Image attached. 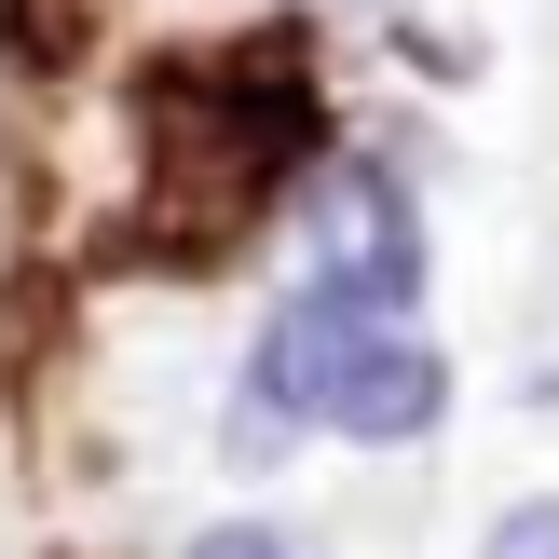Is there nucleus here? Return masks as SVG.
<instances>
[{
  "mask_svg": "<svg viewBox=\"0 0 559 559\" xmlns=\"http://www.w3.org/2000/svg\"><path fill=\"white\" fill-rule=\"evenodd\" d=\"M478 559H559V491H533V506H506L478 533Z\"/></svg>",
  "mask_w": 559,
  "mask_h": 559,
  "instance_id": "nucleus-6",
  "label": "nucleus"
},
{
  "mask_svg": "<svg viewBox=\"0 0 559 559\" xmlns=\"http://www.w3.org/2000/svg\"><path fill=\"white\" fill-rule=\"evenodd\" d=\"M109 14H123V0H0V69L14 82H69L82 55L109 41Z\"/></svg>",
  "mask_w": 559,
  "mask_h": 559,
  "instance_id": "nucleus-5",
  "label": "nucleus"
},
{
  "mask_svg": "<svg viewBox=\"0 0 559 559\" xmlns=\"http://www.w3.org/2000/svg\"><path fill=\"white\" fill-rule=\"evenodd\" d=\"M55 369H69V260H14L0 273V382L41 396Z\"/></svg>",
  "mask_w": 559,
  "mask_h": 559,
  "instance_id": "nucleus-4",
  "label": "nucleus"
},
{
  "mask_svg": "<svg viewBox=\"0 0 559 559\" xmlns=\"http://www.w3.org/2000/svg\"><path fill=\"white\" fill-rule=\"evenodd\" d=\"M409 287H424V218H409L396 164L328 151V178H314V300H342V314L382 328Z\"/></svg>",
  "mask_w": 559,
  "mask_h": 559,
  "instance_id": "nucleus-2",
  "label": "nucleus"
},
{
  "mask_svg": "<svg viewBox=\"0 0 559 559\" xmlns=\"http://www.w3.org/2000/svg\"><path fill=\"white\" fill-rule=\"evenodd\" d=\"M123 136L136 178L123 205L82 233V273H164V287H205L260 246V218L300 178H328V82H314V27L260 14L233 41H164L123 82Z\"/></svg>",
  "mask_w": 559,
  "mask_h": 559,
  "instance_id": "nucleus-1",
  "label": "nucleus"
},
{
  "mask_svg": "<svg viewBox=\"0 0 559 559\" xmlns=\"http://www.w3.org/2000/svg\"><path fill=\"white\" fill-rule=\"evenodd\" d=\"M191 559H287V533H260V519H218V533L191 546Z\"/></svg>",
  "mask_w": 559,
  "mask_h": 559,
  "instance_id": "nucleus-7",
  "label": "nucleus"
},
{
  "mask_svg": "<svg viewBox=\"0 0 559 559\" xmlns=\"http://www.w3.org/2000/svg\"><path fill=\"white\" fill-rule=\"evenodd\" d=\"M437 409H451V369H437V342H409V328H355L328 424H342V437H369V451H396V437H437Z\"/></svg>",
  "mask_w": 559,
  "mask_h": 559,
  "instance_id": "nucleus-3",
  "label": "nucleus"
}]
</instances>
